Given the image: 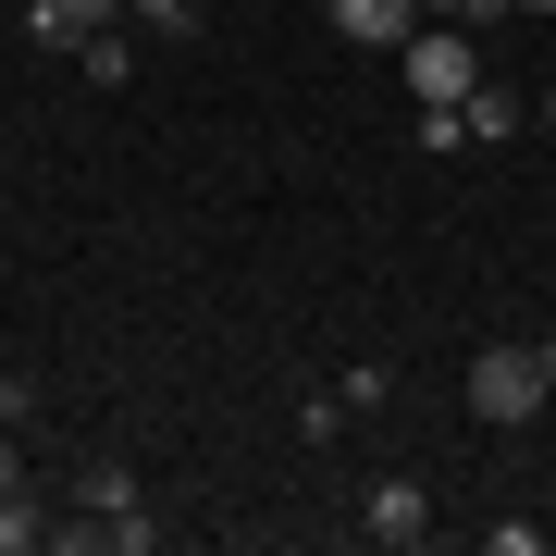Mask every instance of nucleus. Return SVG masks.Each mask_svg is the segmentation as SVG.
Here are the masks:
<instances>
[{"label":"nucleus","instance_id":"1","mask_svg":"<svg viewBox=\"0 0 556 556\" xmlns=\"http://www.w3.org/2000/svg\"><path fill=\"white\" fill-rule=\"evenodd\" d=\"M396 75H408L420 112H457V100L482 87V25H420V38L396 50Z\"/></svg>","mask_w":556,"mask_h":556},{"label":"nucleus","instance_id":"2","mask_svg":"<svg viewBox=\"0 0 556 556\" xmlns=\"http://www.w3.org/2000/svg\"><path fill=\"white\" fill-rule=\"evenodd\" d=\"M556 383H544V346H482L470 358V420H495V433H519V420H544Z\"/></svg>","mask_w":556,"mask_h":556},{"label":"nucleus","instance_id":"3","mask_svg":"<svg viewBox=\"0 0 556 556\" xmlns=\"http://www.w3.org/2000/svg\"><path fill=\"white\" fill-rule=\"evenodd\" d=\"M358 532H371V544H420V532H433V495H420L408 470H383L371 495H358Z\"/></svg>","mask_w":556,"mask_h":556},{"label":"nucleus","instance_id":"4","mask_svg":"<svg viewBox=\"0 0 556 556\" xmlns=\"http://www.w3.org/2000/svg\"><path fill=\"white\" fill-rule=\"evenodd\" d=\"M100 25H124V0H25V38L38 50H87Z\"/></svg>","mask_w":556,"mask_h":556},{"label":"nucleus","instance_id":"5","mask_svg":"<svg viewBox=\"0 0 556 556\" xmlns=\"http://www.w3.org/2000/svg\"><path fill=\"white\" fill-rule=\"evenodd\" d=\"M321 13H334L346 38H358V50H408L420 25H433V13H420V0H321Z\"/></svg>","mask_w":556,"mask_h":556},{"label":"nucleus","instance_id":"6","mask_svg":"<svg viewBox=\"0 0 556 556\" xmlns=\"http://www.w3.org/2000/svg\"><path fill=\"white\" fill-rule=\"evenodd\" d=\"M457 124H470V149H507V137H532V100H519V87H495V75H482L470 100H457Z\"/></svg>","mask_w":556,"mask_h":556},{"label":"nucleus","instance_id":"7","mask_svg":"<svg viewBox=\"0 0 556 556\" xmlns=\"http://www.w3.org/2000/svg\"><path fill=\"white\" fill-rule=\"evenodd\" d=\"M75 507H87V519H124V507H149V495H137L124 457H87V470H75Z\"/></svg>","mask_w":556,"mask_h":556},{"label":"nucleus","instance_id":"8","mask_svg":"<svg viewBox=\"0 0 556 556\" xmlns=\"http://www.w3.org/2000/svg\"><path fill=\"white\" fill-rule=\"evenodd\" d=\"M50 544V507H38V482L25 495H0V556H38Z\"/></svg>","mask_w":556,"mask_h":556},{"label":"nucleus","instance_id":"9","mask_svg":"<svg viewBox=\"0 0 556 556\" xmlns=\"http://www.w3.org/2000/svg\"><path fill=\"white\" fill-rule=\"evenodd\" d=\"M75 62H87V87H124V75H137V38H124V25H100Z\"/></svg>","mask_w":556,"mask_h":556},{"label":"nucleus","instance_id":"10","mask_svg":"<svg viewBox=\"0 0 556 556\" xmlns=\"http://www.w3.org/2000/svg\"><path fill=\"white\" fill-rule=\"evenodd\" d=\"M100 544H112V556H149V544H161V519H149V507H124V519H100Z\"/></svg>","mask_w":556,"mask_h":556},{"label":"nucleus","instance_id":"11","mask_svg":"<svg viewBox=\"0 0 556 556\" xmlns=\"http://www.w3.org/2000/svg\"><path fill=\"white\" fill-rule=\"evenodd\" d=\"M124 25H161V38H186V25H199V0H124Z\"/></svg>","mask_w":556,"mask_h":556},{"label":"nucleus","instance_id":"12","mask_svg":"<svg viewBox=\"0 0 556 556\" xmlns=\"http://www.w3.org/2000/svg\"><path fill=\"white\" fill-rule=\"evenodd\" d=\"M420 13H433V25H507L519 0H420Z\"/></svg>","mask_w":556,"mask_h":556},{"label":"nucleus","instance_id":"13","mask_svg":"<svg viewBox=\"0 0 556 556\" xmlns=\"http://www.w3.org/2000/svg\"><path fill=\"white\" fill-rule=\"evenodd\" d=\"M25 420H38V383H25V371H0V433H25Z\"/></svg>","mask_w":556,"mask_h":556},{"label":"nucleus","instance_id":"14","mask_svg":"<svg viewBox=\"0 0 556 556\" xmlns=\"http://www.w3.org/2000/svg\"><path fill=\"white\" fill-rule=\"evenodd\" d=\"M0 495H25V433H0Z\"/></svg>","mask_w":556,"mask_h":556},{"label":"nucleus","instance_id":"15","mask_svg":"<svg viewBox=\"0 0 556 556\" xmlns=\"http://www.w3.org/2000/svg\"><path fill=\"white\" fill-rule=\"evenodd\" d=\"M544 383H556V334H544Z\"/></svg>","mask_w":556,"mask_h":556},{"label":"nucleus","instance_id":"16","mask_svg":"<svg viewBox=\"0 0 556 556\" xmlns=\"http://www.w3.org/2000/svg\"><path fill=\"white\" fill-rule=\"evenodd\" d=\"M519 13H556V0H519Z\"/></svg>","mask_w":556,"mask_h":556},{"label":"nucleus","instance_id":"17","mask_svg":"<svg viewBox=\"0 0 556 556\" xmlns=\"http://www.w3.org/2000/svg\"><path fill=\"white\" fill-rule=\"evenodd\" d=\"M532 124H556V100H544V112H532Z\"/></svg>","mask_w":556,"mask_h":556}]
</instances>
